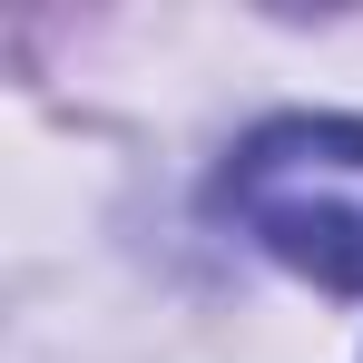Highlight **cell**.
I'll list each match as a JSON object with an SVG mask.
<instances>
[{
	"instance_id": "1",
	"label": "cell",
	"mask_w": 363,
	"mask_h": 363,
	"mask_svg": "<svg viewBox=\"0 0 363 363\" xmlns=\"http://www.w3.org/2000/svg\"><path fill=\"white\" fill-rule=\"evenodd\" d=\"M216 216L334 295H363V118H265L216 177Z\"/></svg>"
}]
</instances>
